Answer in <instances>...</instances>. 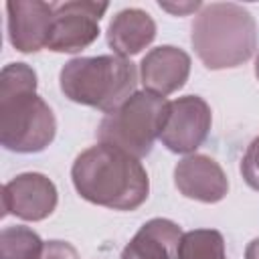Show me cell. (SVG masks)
<instances>
[{
    "instance_id": "20",
    "label": "cell",
    "mask_w": 259,
    "mask_h": 259,
    "mask_svg": "<svg viewBox=\"0 0 259 259\" xmlns=\"http://www.w3.org/2000/svg\"><path fill=\"white\" fill-rule=\"evenodd\" d=\"M255 77H257V81H259V55H257V59H255Z\"/></svg>"
},
{
    "instance_id": "13",
    "label": "cell",
    "mask_w": 259,
    "mask_h": 259,
    "mask_svg": "<svg viewBox=\"0 0 259 259\" xmlns=\"http://www.w3.org/2000/svg\"><path fill=\"white\" fill-rule=\"evenodd\" d=\"M182 229L170 219H150L123 247L119 259H176Z\"/></svg>"
},
{
    "instance_id": "11",
    "label": "cell",
    "mask_w": 259,
    "mask_h": 259,
    "mask_svg": "<svg viewBox=\"0 0 259 259\" xmlns=\"http://www.w3.org/2000/svg\"><path fill=\"white\" fill-rule=\"evenodd\" d=\"M190 75V57L186 51L162 45L146 53L140 63V81L146 91L156 95H170L184 87Z\"/></svg>"
},
{
    "instance_id": "16",
    "label": "cell",
    "mask_w": 259,
    "mask_h": 259,
    "mask_svg": "<svg viewBox=\"0 0 259 259\" xmlns=\"http://www.w3.org/2000/svg\"><path fill=\"white\" fill-rule=\"evenodd\" d=\"M241 174L245 182L253 188L259 190V136L247 146L243 160H241Z\"/></svg>"
},
{
    "instance_id": "9",
    "label": "cell",
    "mask_w": 259,
    "mask_h": 259,
    "mask_svg": "<svg viewBox=\"0 0 259 259\" xmlns=\"http://www.w3.org/2000/svg\"><path fill=\"white\" fill-rule=\"evenodd\" d=\"M174 184L186 198L198 202H219L229 192V180L217 160L204 154H190L174 166Z\"/></svg>"
},
{
    "instance_id": "7",
    "label": "cell",
    "mask_w": 259,
    "mask_h": 259,
    "mask_svg": "<svg viewBox=\"0 0 259 259\" xmlns=\"http://www.w3.org/2000/svg\"><path fill=\"white\" fill-rule=\"evenodd\" d=\"M212 113L198 95H184L168 103L160 142L174 154H192L208 138Z\"/></svg>"
},
{
    "instance_id": "4",
    "label": "cell",
    "mask_w": 259,
    "mask_h": 259,
    "mask_svg": "<svg viewBox=\"0 0 259 259\" xmlns=\"http://www.w3.org/2000/svg\"><path fill=\"white\" fill-rule=\"evenodd\" d=\"M59 85L67 99L111 113L136 93L138 69L117 55L77 57L63 65Z\"/></svg>"
},
{
    "instance_id": "3",
    "label": "cell",
    "mask_w": 259,
    "mask_h": 259,
    "mask_svg": "<svg viewBox=\"0 0 259 259\" xmlns=\"http://www.w3.org/2000/svg\"><path fill=\"white\" fill-rule=\"evenodd\" d=\"M190 42L206 69H233L253 57L257 49V24L241 4L212 2L196 14Z\"/></svg>"
},
{
    "instance_id": "1",
    "label": "cell",
    "mask_w": 259,
    "mask_h": 259,
    "mask_svg": "<svg viewBox=\"0 0 259 259\" xmlns=\"http://www.w3.org/2000/svg\"><path fill=\"white\" fill-rule=\"evenodd\" d=\"M71 180L81 198L113 210H136L150 194V178L142 162L107 144L81 152L71 166Z\"/></svg>"
},
{
    "instance_id": "15",
    "label": "cell",
    "mask_w": 259,
    "mask_h": 259,
    "mask_svg": "<svg viewBox=\"0 0 259 259\" xmlns=\"http://www.w3.org/2000/svg\"><path fill=\"white\" fill-rule=\"evenodd\" d=\"M45 241L28 227L14 225L0 231V259H40Z\"/></svg>"
},
{
    "instance_id": "17",
    "label": "cell",
    "mask_w": 259,
    "mask_h": 259,
    "mask_svg": "<svg viewBox=\"0 0 259 259\" xmlns=\"http://www.w3.org/2000/svg\"><path fill=\"white\" fill-rule=\"evenodd\" d=\"M40 259H79V253L71 243L53 239V241L45 243Z\"/></svg>"
},
{
    "instance_id": "8",
    "label": "cell",
    "mask_w": 259,
    "mask_h": 259,
    "mask_svg": "<svg viewBox=\"0 0 259 259\" xmlns=\"http://www.w3.org/2000/svg\"><path fill=\"white\" fill-rule=\"evenodd\" d=\"M59 194L51 178L40 172H24L2 186V217L14 214L22 221H45L57 208Z\"/></svg>"
},
{
    "instance_id": "19",
    "label": "cell",
    "mask_w": 259,
    "mask_h": 259,
    "mask_svg": "<svg viewBox=\"0 0 259 259\" xmlns=\"http://www.w3.org/2000/svg\"><path fill=\"white\" fill-rule=\"evenodd\" d=\"M245 259H259V239H253L245 249Z\"/></svg>"
},
{
    "instance_id": "12",
    "label": "cell",
    "mask_w": 259,
    "mask_h": 259,
    "mask_svg": "<svg viewBox=\"0 0 259 259\" xmlns=\"http://www.w3.org/2000/svg\"><path fill=\"white\" fill-rule=\"evenodd\" d=\"M156 38V22L142 8L119 10L107 26V45L117 57H132L142 53Z\"/></svg>"
},
{
    "instance_id": "18",
    "label": "cell",
    "mask_w": 259,
    "mask_h": 259,
    "mask_svg": "<svg viewBox=\"0 0 259 259\" xmlns=\"http://www.w3.org/2000/svg\"><path fill=\"white\" fill-rule=\"evenodd\" d=\"M160 8H162V10H168V12H172V14L182 16V14H188V12H194V10L202 8V2H198V0H194V2H178V4L160 2Z\"/></svg>"
},
{
    "instance_id": "2",
    "label": "cell",
    "mask_w": 259,
    "mask_h": 259,
    "mask_svg": "<svg viewBox=\"0 0 259 259\" xmlns=\"http://www.w3.org/2000/svg\"><path fill=\"white\" fill-rule=\"evenodd\" d=\"M57 134L49 103L36 95V73L26 63H10L0 73V144L18 154L42 152Z\"/></svg>"
},
{
    "instance_id": "10",
    "label": "cell",
    "mask_w": 259,
    "mask_h": 259,
    "mask_svg": "<svg viewBox=\"0 0 259 259\" xmlns=\"http://www.w3.org/2000/svg\"><path fill=\"white\" fill-rule=\"evenodd\" d=\"M8 14V40L20 53H38L47 49L51 24H53V2L40 0H10L6 2Z\"/></svg>"
},
{
    "instance_id": "5",
    "label": "cell",
    "mask_w": 259,
    "mask_h": 259,
    "mask_svg": "<svg viewBox=\"0 0 259 259\" xmlns=\"http://www.w3.org/2000/svg\"><path fill=\"white\" fill-rule=\"evenodd\" d=\"M168 103L166 97L152 91H136L125 103L101 119L97 127L99 144L115 146L138 160L146 158L156 138H160Z\"/></svg>"
},
{
    "instance_id": "14",
    "label": "cell",
    "mask_w": 259,
    "mask_h": 259,
    "mask_svg": "<svg viewBox=\"0 0 259 259\" xmlns=\"http://www.w3.org/2000/svg\"><path fill=\"white\" fill-rule=\"evenodd\" d=\"M176 259H227L225 239L214 229H194L182 233Z\"/></svg>"
},
{
    "instance_id": "6",
    "label": "cell",
    "mask_w": 259,
    "mask_h": 259,
    "mask_svg": "<svg viewBox=\"0 0 259 259\" xmlns=\"http://www.w3.org/2000/svg\"><path fill=\"white\" fill-rule=\"evenodd\" d=\"M109 8L107 2L69 0L53 2V24L47 49L53 53H79L99 36V20Z\"/></svg>"
}]
</instances>
